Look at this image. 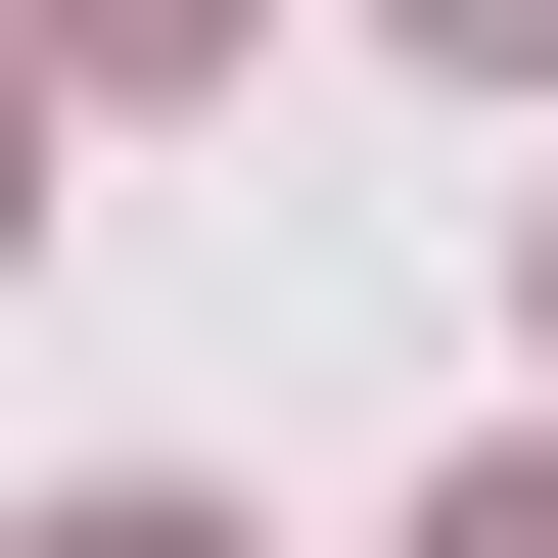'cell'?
I'll return each instance as SVG.
<instances>
[{
    "label": "cell",
    "mask_w": 558,
    "mask_h": 558,
    "mask_svg": "<svg viewBox=\"0 0 558 558\" xmlns=\"http://www.w3.org/2000/svg\"><path fill=\"white\" fill-rule=\"evenodd\" d=\"M0 186H47V47H0Z\"/></svg>",
    "instance_id": "5"
},
{
    "label": "cell",
    "mask_w": 558,
    "mask_h": 558,
    "mask_svg": "<svg viewBox=\"0 0 558 558\" xmlns=\"http://www.w3.org/2000/svg\"><path fill=\"white\" fill-rule=\"evenodd\" d=\"M418 47H558V0H418Z\"/></svg>",
    "instance_id": "4"
},
{
    "label": "cell",
    "mask_w": 558,
    "mask_h": 558,
    "mask_svg": "<svg viewBox=\"0 0 558 558\" xmlns=\"http://www.w3.org/2000/svg\"><path fill=\"white\" fill-rule=\"evenodd\" d=\"M418 558H558V465H465V512H418Z\"/></svg>",
    "instance_id": "3"
},
{
    "label": "cell",
    "mask_w": 558,
    "mask_h": 558,
    "mask_svg": "<svg viewBox=\"0 0 558 558\" xmlns=\"http://www.w3.org/2000/svg\"><path fill=\"white\" fill-rule=\"evenodd\" d=\"M0 47H94V94H140V47H233V0H0Z\"/></svg>",
    "instance_id": "1"
},
{
    "label": "cell",
    "mask_w": 558,
    "mask_h": 558,
    "mask_svg": "<svg viewBox=\"0 0 558 558\" xmlns=\"http://www.w3.org/2000/svg\"><path fill=\"white\" fill-rule=\"evenodd\" d=\"M47 558H233V512H186V465H94V512H47Z\"/></svg>",
    "instance_id": "2"
}]
</instances>
